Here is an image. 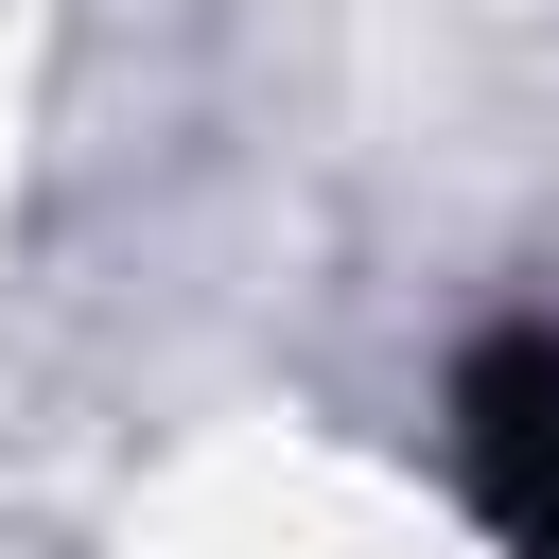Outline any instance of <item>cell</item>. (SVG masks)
Returning a JSON list of instances; mask_svg holds the SVG:
<instances>
[{
    "mask_svg": "<svg viewBox=\"0 0 559 559\" xmlns=\"http://www.w3.org/2000/svg\"><path fill=\"white\" fill-rule=\"evenodd\" d=\"M454 489L507 559H559V314H507L454 349Z\"/></svg>",
    "mask_w": 559,
    "mask_h": 559,
    "instance_id": "obj_1",
    "label": "cell"
}]
</instances>
